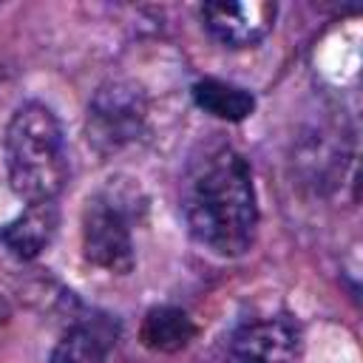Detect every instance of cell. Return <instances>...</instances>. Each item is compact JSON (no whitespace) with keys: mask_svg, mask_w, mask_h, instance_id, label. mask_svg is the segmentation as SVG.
Returning a JSON list of instances; mask_svg holds the SVG:
<instances>
[{"mask_svg":"<svg viewBox=\"0 0 363 363\" xmlns=\"http://www.w3.org/2000/svg\"><path fill=\"white\" fill-rule=\"evenodd\" d=\"M182 216L190 235L216 255H244L258 230V199L247 159L233 147L207 150L182 184Z\"/></svg>","mask_w":363,"mask_h":363,"instance_id":"6da1fadb","label":"cell"},{"mask_svg":"<svg viewBox=\"0 0 363 363\" xmlns=\"http://www.w3.org/2000/svg\"><path fill=\"white\" fill-rule=\"evenodd\" d=\"M6 170L11 190L26 201H54L68 182V147L57 113L43 102H23L6 125Z\"/></svg>","mask_w":363,"mask_h":363,"instance_id":"7a4b0ae2","label":"cell"},{"mask_svg":"<svg viewBox=\"0 0 363 363\" xmlns=\"http://www.w3.org/2000/svg\"><path fill=\"white\" fill-rule=\"evenodd\" d=\"M136 187L125 190L113 182L99 193L88 196L82 210V255L88 264L116 275H128L133 269L136 252L130 224L136 210L145 207L136 201Z\"/></svg>","mask_w":363,"mask_h":363,"instance_id":"3957f363","label":"cell"},{"mask_svg":"<svg viewBox=\"0 0 363 363\" xmlns=\"http://www.w3.org/2000/svg\"><path fill=\"white\" fill-rule=\"evenodd\" d=\"M147 113H150V102L139 82L122 77L105 79L88 102V113H85L88 145L99 156L125 150L128 145L142 139L147 128Z\"/></svg>","mask_w":363,"mask_h":363,"instance_id":"277c9868","label":"cell"},{"mask_svg":"<svg viewBox=\"0 0 363 363\" xmlns=\"http://www.w3.org/2000/svg\"><path fill=\"white\" fill-rule=\"evenodd\" d=\"M303 335L289 315L264 318L241 326L224 354V363H301Z\"/></svg>","mask_w":363,"mask_h":363,"instance_id":"5b68a950","label":"cell"},{"mask_svg":"<svg viewBox=\"0 0 363 363\" xmlns=\"http://www.w3.org/2000/svg\"><path fill=\"white\" fill-rule=\"evenodd\" d=\"M204 28L227 48H250L261 43L272 26L278 6L269 0H244V3H204L199 9Z\"/></svg>","mask_w":363,"mask_h":363,"instance_id":"8992f818","label":"cell"},{"mask_svg":"<svg viewBox=\"0 0 363 363\" xmlns=\"http://www.w3.org/2000/svg\"><path fill=\"white\" fill-rule=\"evenodd\" d=\"M116 340L119 320L113 315H85L62 332V337L51 349V363H108Z\"/></svg>","mask_w":363,"mask_h":363,"instance_id":"52a82bcc","label":"cell"},{"mask_svg":"<svg viewBox=\"0 0 363 363\" xmlns=\"http://www.w3.org/2000/svg\"><path fill=\"white\" fill-rule=\"evenodd\" d=\"M57 227H60L57 204L37 201V204H26V210L17 218L0 227V241L14 258L31 261L51 244V238L57 235Z\"/></svg>","mask_w":363,"mask_h":363,"instance_id":"ba28073f","label":"cell"},{"mask_svg":"<svg viewBox=\"0 0 363 363\" xmlns=\"http://www.w3.org/2000/svg\"><path fill=\"white\" fill-rule=\"evenodd\" d=\"M193 337H196V323L184 309L176 306H153L139 326V340L150 352L173 354L184 349Z\"/></svg>","mask_w":363,"mask_h":363,"instance_id":"9c48e42d","label":"cell"},{"mask_svg":"<svg viewBox=\"0 0 363 363\" xmlns=\"http://www.w3.org/2000/svg\"><path fill=\"white\" fill-rule=\"evenodd\" d=\"M193 102L204 113L224 122H244L255 111V96L247 88L216 79V77H204L193 85Z\"/></svg>","mask_w":363,"mask_h":363,"instance_id":"30bf717a","label":"cell"},{"mask_svg":"<svg viewBox=\"0 0 363 363\" xmlns=\"http://www.w3.org/2000/svg\"><path fill=\"white\" fill-rule=\"evenodd\" d=\"M6 320H9V303H6L3 298H0V326H3Z\"/></svg>","mask_w":363,"mask_h":363,"instance_id":"8fae6325","label":"cell"}]
</instances>
